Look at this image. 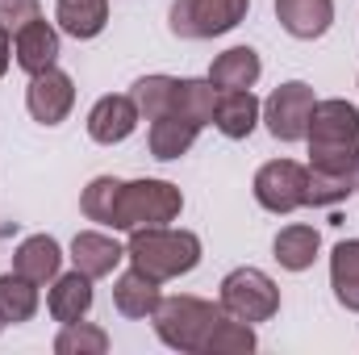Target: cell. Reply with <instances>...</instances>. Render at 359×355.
<instances>
[{
  "label": "cell",
  "instance_id": "1",
  "mask_svg": "<svg viewBox=\"0 0 359 355\" xmlns=\"http://www.w3.org/2000/svg\"><path fill=\"white\" fill-rule=\"evenodd\" d=\"M126 260H130V267L147 272L151 280L168 284L201 264V239L192 230H176V226H142V230H130Z\"/></svg>",
  "mask_w": 359,
  "mask_h": 355
},
{
  "label": "cell",
  "instance_id": "2",
  "mask_svg": "<svg viewBox=\"0 0 359 355\" xmlns=\"http://www.w3.org/2000/svg\"><path fill=\"white\" fill-rule=\"evenodd\" d=\"M222 318H226L222 305H213L205 297H188V293L163 297L159 309L151 314L159 343L172 347V351H184V355H205V347H209V339H213V330H217Z\"/></svg>",
  "mask_w": 359,
  "mask_h": 355
},
{
  "label": "cell",
  "instance_id": "3",
  "mask_svg": "<svg viewBox=\"0 0 359 355\" xmlns=\"http://www.w3.org/2000/svg\"><path fill=\"white\" fill-rule=\"evenodd\" d=\"M184 213V192L172 180H126L113 213V234H130L142 226H172Z\"/></svg>",
  "mask_w": 359,
  "mask_h": 355
},
{
  "label": "cell",
  "instance_id": "4",
  "mask_svg": "<svg viewBox=\"0 0 359 355\" xmlns=\"http://www.w3.org/2000/svg\"><path fill=\"white\" fill-rule=\"evenodd\" d=\"M217 305L238 318V322H271L280 314V284L271 280L264 267H234L226 272L222 280V293H217Z\"/></svg>",
  "mask_w": 359,
  "mask_h": 355
},
{
  "label": "cell",
  "instance_id": "5",
  "mask_svg": "<svg viewBox=\"0 0 359 355\" xmlns=\"http://www.w3.org/2000/svg\"><path fill=\"white\" fill-rule=\"evenodd\" d=\"M251 0H172V34L188 42L222 38L247 21Z\"/></svg>",
  "mask_w": 359,
  "mask_h": 355
},
{
  "label": "cell",
  "instance_id": "6",
  "mask_svg": "<svg viewBox=\"0 0 359 355\" xmlns=\"http://www.w3.org/2000/svg\"><path fill=\"white\" fill-rule=\"evenodd\" d=\"M251 192L268 213H297L309 205V168L297 159H271L255 172Z\"/></svg>",
  "mask_w": 359,
  "mask_h": 355
},
{
  "label": "cell",
  "instance_id": "7",
  "mask_svg": "<svg viewBox=\"0 0 359 355\" xmlns=\"http://www.w3.org/2000/svg\"><path fill=\"white\" fill-rule=\"evenodd\" d=\"M318 96L305 80H288L264 100V126L276 142H305Z\"/></svg>",
  "mask_w": 359,
  "mask_h": 355
},
{
  "label": "cell",
  "instance_id": "8",
  "mask_svg": "<svg viewBox=\"0 0 359 355\" xmlns=\"http://www.w3.org/2000/svg\"><path fill=\"white\" fill-rule=\"evenodd\" d=\"M25 109L38 126H63L76 109V80L63 67H46L38 76H29L25 88Z\"/></svg>",
  "mask_w": 359,
  "mask_h": 355
},
{
  "label": "cell",
  "instance_id": "9",
  "mask_svg": "<svg viewBox=\"0 0 359 355\" xmlns=\"http://www.w3.org/2000/svg\"><path fill=\"white\" fill-rule=\"evenodd\" d=\"M138 121H142V113H138L134 96L130 92H109L88 109V138L100 142V147H117L138 130Z\"/></svg>",
  "mask_w": 359,
  "mask_h": 355
},
{
  "label": "cell",
  "instance_id": "10",
  "mask_svg": "<svg viewBox=\"0 0 359 355\" xmlns=\"http://www.w3.org/2000/svg\"><path fill=\"white\" fill-rule=\"evenodd\" d=\"M59 34H63L59 25L34 17L29 25H21V29L13 34V63H17L25 76H38V72H46V67H59V42H63Z\"/></svg>",
  "mask_w": 359,
  "mask_h": 355
},
{
  "label": "cell",
  "instance_id": "11",
  "mask_svg": "<svg viewBox=\"0 0 359 355\" xmlns=\"http://www.w3.org/2000/svg\"><path fill=\"white\" fill-rule=\"evenodd\" d=\"M92 297H96V293H92V276H84L80 267L59 272V276L50 280V293H46V314H50L59 326L80 322V318H88Z\"/></svg>",
  "mask_w": 359,
  "mask_h": 355
},
{
  "label": "cell",
  "instance_id": "12",
  "mask_svg": "<svg viewBox=\"0 0 359 355\" xmlns=\"http://www.w3.org/2000/svg\"><path fill=\"white\" fill-rule=\"evenodd\" d=\"M264 121V100L251 88H234V92H217V109H213V126L230 138L243 142L255 134V126Z\"/></svg>",
  "mask_w": 359,
  "mask_h": 355
},
{
  "label": "cell",
  "instance_id": "13",
  "mask_svg": "<svg viewBox=\"0 0 359 355\" xmlns=\"http://www.w3.org/2000/svg\"><path fill=\"white\" fill-rule=\"evenodd\" d=\"M305 142H359V109L343 96L318 100Z\"/></svg>",
  "mask_w": 359,
  "mask_h": 355
},
{
  "label": "cell",
  "instance_id": "14",
  "mask_svg": "<svg viewBox=\"0 0 359 355\" xmlns=\"http://www.w3.org/2000/svg\"><path fill=\"white\" fill-rule=\"evenodd\" d=\"M67 260L80 267L84 276L104 280V276H113L117 264L126 260V247H121L113 234H104V230H80V234L72 239V255H67Z\"/></svg>",
  "mask_w": 359,
  "mask_h": 355
},
{
  "label": "cell",
  "instance_id": "15",
  "mask_svg": "<svg viewBox=\"0 0 359 355\" xmlns=\"http://www.w3.org/2000/svg\"><path fill=\"white\" fill-rule=\"evenodd\" d=\"M276 21L284 34L313 42L334 25V0H276Z\"/></svg>",
  "mask_w": 359,
  "mask_h": 355
},
{
  "label": "cell",
  "instance_id": "16",
  "mask_svg": "<svg viewBox=\"0 0 359 355\" xmlns=\"http://www.w3.org/2000/svg\"><path fill=\"white\" fill-rule=\"evenodd\" d=\"M264 76V59L255 46H230L209 63V84L217 92H234V88H255Z\"/></svg>",
  "mask_w": 359,
  "mask_h": 355
},
{
  "label": "cell",
  "instance_id": "17",
  "mask_svg": "<svg viewBox=\"0 0 359 355\" xmlns=\"http://www.w3.org/2000/svg\"><path fill=\"white\" fill-rule=\"evenodd\" d=\"M63 247H59V239H50V234H29V239H21V247L13 251V272H21L25 280H34V284H50L59 272H63Z\"/></svg>",
  "mask_w": 359,
  "mask_h": 355
},
{
  "label": "cell",
  "instance_id": "18",
  "mask_svg": "<svg viewBox=\"0 0 359 355\" xmlns=\"http://www.w3.org/2000/svg\"><path fill=\"white\" fill-rule=\"evenodd\" d=\"M159 301H163L159 280H151V276L138 272V267H126V272L117 276V284H113V305H117L121 318L142 322V318H151V314L159 309Z\"/></svg>",
  "mask_w": 359,
  "mask_h": 355
},
{
  "label": "cell",
  "instance_id": "19",
  "mask_svg": "<svg viewBox=\"0 0 359 355\" xmlns=\"http://www.w3.org/2000/svg\"><path fill=\"white\" fill-rule=\"evenodd\" d=\"M55 25L76 42L100 38L109 25V0H55Z\"/></svg>",
  "mask_w": 359,
  "mask_h": 355
},
{
  "label": "cell",
  "instance_id": "20",
  "mask_svg": "<svg viewBox=\"0 0 359 355\" xmlns=\"http://www.w3.org/2000/svg\"><path fill=\"white\" fill-rule=\"evenodd\" d=\"M196 134H201L196 121H188V117H180V113H168V117H155V121H151L147 142H151V155H155L159 163H172V159H180V155L192 151Z\"/></svg>",
  "mask_w": 359,
  "mask_h": 355
},
{
  "label": "cell",
  "instance_id": "21",
  "mask_svg": "<svg viewBox=\"0 0 359 355\" xmlns=\"http://www.w3.org/2000/svg\"><path fill=\"white\" fill-rule=\"evenodd\" d=\"M271 251H276V264L284 272H305V267H313L318 251H322V234L313 226H305V222H292V226H284L276 234Z\"/></svg>",
  "mask_w": 359,
  "mask_h": 355
},
{
  "label": "cell",
  "instance_id": "22",
  "mask_svg": "<svg viewBox=\"0 0 359 355\" xmlns=\"http://www.w3.org/2000/svg\"><path fill=\"white\" fill-rule=\"evenodd\" d=\"M330 288L343 309L359 314V239H343L330 251Z\"/></svg>",
  "mask_w": 359,
  "mask_h": 355
},
{
  "label": "cell",
  "instance_id": "23",
  "mask_svg": "<svg viewBox=\"0 0 359 355\" xmlns=\"http://www.w3.org/2000/svg\"><path fill=\"white\" fill-rule=\"evenodd\" d=\"M38 288H42V284L25 280L21 272H0V318H4L8 326L29 322V318L38 314V305H42Z\"/></svg>",
  "mask_w": 359,
  "mask_h": 355
},
{
  "label": "cell",
  "instance_id": "24",
  "mask_svg": "<svg viewBox=\"0 0 359 355\" xmlns=\"http://www.w3.org/2000/svg\"><path fill=\"white\" fill-rule=\"evenodd\" d=\"M176 88H180V76H142V80H134V105H138V113L147 117V121H155V117H168L172 109H176Z\"/></svg>",
  "mask_w": 359,
  "mask_h": 355
},
{
  "label": "cell",
  "instance_id": "25",
  "mask_svg": "<svg viewBox=\"0 0 359 355\" xmlns=\"http://www.w3.org/2000/svg\"><path fill=\"white\" fill-rule=\"evenodd\" d=\"M121 184H126V180H117V176H96V180H88V188L80 192V213H84L88 222H96V226L113 230V213H117Z\"/></svg>",
  "mask_w": 359,
  "mask_h": 355
},
{
  "label": "cell",
  "instance_id": "26",
  "mask_svg": "<svg viewBox=\"0 0 359 355\" xmlns=\"http://www.w3.org/2000/svg\"><path fill=\"white\" fill-rule=\"evenodd\" d=\"M213 109H217V88L209 84V76H205V80H180L176 109H172V113L196 121V126L205 130V126H213Z\"/></svg>",
  "mask_w": 359,
  "mask_h": 355
},
{
  "label": "cell",
  "instance_id": "27",
  "mask_svg": "<svg viewBox=\"0 0 359 355\" xmlns=\"http://www.w3.org/2000/svg\"><path fill=\"white\" fill-rule=\"evenodd\" d=\"M55 351L59 355H104L109 351V330L104 326H92V322H67L59 335H55Z\"/></svg>",
  "mask_w": 359,
  "mask_h": 355
},
{
  "label": "cell",
  "instance_id": "28",
  "mask_svg": "<svg viewBox=\"0 0 359 355\" xmlns=\"http://www.w3.org/2000/svg\"><path fill=\"white\" fill-rule=\"evenodd\" d=\"M259 347V339H255V326L251 322H238V318H222L217 322V330H213V339H209V347L205 355H247Z\"/></svg>",
  "mask_w": 359,
  "mask_h": 355
},
{
  "label": "cell",
  "instance_id": "29",
  "mask_svg": "<svg viewBox=\"0 0 359 355\" xmlns=\"http://www.w3.org/2000/svg\"><path fill=\"white\" fill-rule=\"evenodd\" d=\"M34 17H42V4L38 0H0V25L8 34H17L21 25H29Z\"/></svg>",
  "mask_w": 359,
  "mask_h": 355
},
{
  "label": "cell",
  "instance_id": "30",
  "mask_svg": "<svg viewBox=\"0 0 359 355\" xmlns=\"http://www.w3.org/2000/svg\"><path fill=\"white\" fill-rule=\"evenodd\" d=\"M8 63H13V34H8V29L0 25V80H4Z\"/></svg>",
  "mask_w": 359,
  "mask_h": 355
},
{
  "label": "cell",
  "instance_id": "31",
  "mask_svg": "<svg viewBox=\"0 0 359 355\" xmlns=\"http://www.w3.org/2000/svg\"><path fill=\"white\" fill-rule=\"evenodd\" d=\"M4 326H8V322H4V318H0V330H4Z\"/></svg>",
  "mask_w": 359,
  "mask_h": 355
}]
</instances>
